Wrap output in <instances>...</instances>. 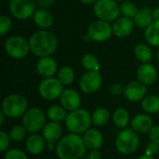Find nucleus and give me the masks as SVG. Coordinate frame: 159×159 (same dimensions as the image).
<instances>
[{"instance_id":"nucleus-1","label":"nucleus","mask_w":159,"mask_h":159,"mask_svg":"<svg viewBox=\"0 0 159 159\" xmlns=\"http://www.w3.org/2000/svg\"><path fill=\"white\" fill-rule=\"evenodd\" d=\"M28 41L30 52L38 58L52 56L58 48V38L49 30L35 31Z\"/></svg>"},{"instance_id":"nucleus-2","label":"nucleus","mask_w":159,"mask_h":159,"mask_svg":"<svg viewBox=\"0 0 159 159\" xmlns=\"http://www.w3.org/2000/svg\"><path fill=\"white\" fill-rule=\"evenodd\" d=\"M55 151L60 159H79L85 155L87 147L83 137L70 133L59 141Z\"/></svg>"},{"instance_id":"nucleus-3","label":"nucleus","mask_w":159,"mask_h":159,"mask_svg":"<svg viewBox=\"0 0 159 159\" xmlns=\"http://www.w3.org/2000/svg\"><path fill=\"white\" fill-rule=\"evenodd\" d=\"M1 110L7 117L18 118L28 110V101L22 94H8L2 101Z\"/></svg>"},{"instance_id":"nucleus-4","label":"nucleus","mask_w":159,"mask_h":159,"mask_svg":"<svg viewBox=\"0 0 159 159\" xmlns=\"http://www.w3.org/2000/svg\"><path fill=\"white\" fill-rule=\"evenodd\" d=\"M65 126L71 133L84 134L90 129L92 123L91 115L86 109L79 108L73 112H70L65 119Z\"/></svg>"},{"instance_id":"nucleus-5","label":"nucleus","mask_w":159,"mask_h":159,"mask_svg":"<svg viewBox=\"0 0 159 159\" xmlns=\"http://www.w3.org/2000/svg\"><path fill=\"white\" fill-rule=\"evenodd\" d=\"M139 145V133L132 129H123L116 139V148L122 155L128 156L133 154L138 149Z\"/></svg>"},{"instance_id":"nucleus-6","label":"nucleus","mask_w":159,"mask_h":159,"mask_svg":"<svg viewBox=\"0 0 159 159\" xmlns=\"http://www.w3.org/2000/svg\"><path fill=\"white\" fill-rule=\"evenodd\" d=\"M4 49L10 58L14 60H22L30 52L29 41L21 35H11L6 39Z\"/></svg>"},{"instance_id":"nucleus-7","label":"nucleus","mask_w":159,"mask_h":159,"mask_svg":"<svg viewBox=\"0 0 159 159\" xmlns=\"http://www.w3.org/2000/svg\"><path fill=\"white\" fill-rule=\"evenodd\" d=\"M119 7L115 0H97L93 5V12L98 20L113 22L120 15Z\"/></svg>"},{"instance_id":"nucleus-8","label":"nucleus","mask_w":159,"mask_h":159,"mask_svg":"<svg viewBox=\"0 0 159 159\" xmlns=\"http://www.w3.org/2000/svg\"><path fill=\"white\" fill-rule=\"evenodd\" d=\"M46 125V116L39 107L29 108L22 116V126L29 134L37 133Z\"/></svg>"},{"instance_id":"nucleus-9","label":"nucleus","mask_w":159,"mask_h":159,"mask_svg":"<svg viewBox=\"0 0 159 159\" xmlns=\"http://www.w3.org/2000/svg\"><path fill=\"white\" fill-rule=\"evenodd\" d=\"M37 90L42 99L46 101H55L61 96L64 90V86L57 77L53 76L43 78L38 85Z\"/></svg>"},{"instance_id":"nucleus-10","label":"nucleus","mask_w":159,"mask_h":159,"mask_svg":"<svg viewBox=\"0 0 159 159\" xmlns=\"http://www.w3.org/2000/svg\"><path fill=\"white\" fill-rule=\"evenodd\" d=\"M113 34L112 24L108 21L97 19L89 25L87 37L91 41L102 43L109 40Z\"/></svg>"},{"instance_id":"nucleus-11","label":"nucleus","mask_w":159,"mask_h":159,"mask_svg":"<svg viewBox=\"0 0 159 159\" xmlns=\"http://www.w3.org/2000/svg\"><path fill=\"white\" fill-rule=\"evenodd\" d=\"M36 7L34 0H9L8 3L11 16L18 20H25L32 18Z\"/></svg>"},{"instance_id":"nucleus-12","label":"nucleus","mask_w":159,"mask_h":159,"mask_svg":"<svg viewBox=\"0 0 159 159\" xmlns=\"http://www.w3.org/2000/svg\"><path fill=\"white\" fill-rule=\"evenodd\" d=\"M102 85V76L99 71H89L83 74L79 79V88L86 94L97 92Z\"/></svg>"},{"instance_id":"nucleus-13","label":"nucleus","mask_w":159,"mask_h":159,"mask_svg":"<svg viewBox=\"0 0 159 159\" xmlns=\"http://www.w3.org/2000/svg\"><path fill=\"white\" fill-rule=\"evenodd\" d=\"M147 94V86L139 80L131 81L125 86L124 97L130 102H142Z\"/></svg>"},{"instance_id":"nucleus-14","label":"nucleus","mask_w":159,"mask_h":159,"mask_svg":"<svg viewBox=\"0 0 159 159\" xmlns=\"http://www.w3.org/2000/svg\"><path fill=\"white\" fill-rule=\"evenodd\" d=\"M138 80L146 86L154 85L158 77V72L157 67L151 62L141 63L137 68Z\"/></svg>"},{"instance_id":"nucleus-15","label":"nucleus","mask_w":159,"mask_h":159,"mask_svg":"<svg viewBox=\"0 0 159 159\" xmlns=\"http://www.w3.org/2000/svg\"><path fill=\"white\" fill-rule=\"evenodd\" d=\"M61 105L68 112H73L77 110L81 106L82 99L80 94L73 89H66L63 90L61 96L60 97Z\"/></svg>"},{"instance_id":"nucleus-16","label":"nucleus","mask_w":159,"mask_h":159,"mask_svg":"<svg viewBox=\"0 0 159 159\" xmlns=\"http://www.w3.org/2000/svg\"><path fill=\"white\" fill-rule=\"evenodd\" d=\"M37 74L43 78L53 77L58 73L57 61L52 58V56L39 58L35 65Z\"/></svg>"},{"instance_id":"nucleus-17","label":"nucleus","mask_w":159,"mask_h":159,"mask_svg":"<svg viewBox=\"0 0 159 159\" xmlns=\"http://www.w3.org/2000/svg\"><path fill=\"white\" fill-rule=\"evenodd\" d=\"M134 21L132 19L119 16L115 21H113V33L114 35L118 38H125L131 34L134 30Z\"/></svg>"},{"instance_id":"nucleus-18","label":"nucleus","mask_w":159,"mask_h":159,"mask_svg":"<svg viewBox=\"0 0 159 159\" xmlns=\"http://www.w3.org/2000/svg\"><path fill=\"white\" fill-rule=\"evenodd\" d=\"M32 19L34 25L42 30H48L54 22V17L48 8H37Z\"/></svg>"},{"instance_id":"nucleus-19","label":"nucleus","mask_w":159,"mask_h":159,"mask_svg":"<svg viewBox=\"0 0 159 159\" xmlns=\"http://www.w3.org/2000/svg\"><path fill=\"white\" fill-rule=\"evenodd\" d=\"M83 141L87 149L89 151L99 150L103 145V135L96 129H89L83 134Z\"/></svg>"},{"instance_id":"nucleus-20","label":"nucleus","mask_w":159,"mask_h":159,"mask_svg":"<svg viewBox=\"0 0 159 159\" xmlns=\"http://www.w3.org/2000/svg\"><path fill=\"white\" fill-rule=\"evenodd\" d=\"M62 128L60 123L50 121L46 123L42 129V136L44 137L47 143H58L61 139Z\"/></svg>"},{"instance_id":"nucleus-21","label":"nucleus","mask_w":159,"mask_h":159,"mask_svg":"<svg viewBox=\"0 0 159 159\" xmlns=\"http://www.w3.org/2000/svg\"><path fill=\"white\" fill-rule=\"evenodd\" d=\"M47 142L45 141L44 137L39 135L38 133L30 134L25 142V146L27 151L33 155L37 156L44 152L45 148L47 147Z\"/></svg>"},{"instance_id":"nucleus-22","label":"nucleus","mask_w":159,"mask_h":159,"mask_svg":"<svg viewBox=\"0 0 159 159\" xmlns=\"http://www.w3.org/2000/svg\"><path fill=\"white\" fill-rule=\"evenodd\" d=\"M131 129L137 133H147L153 127V119L148 114H139L130 121Z\"/></svg>"},{"instance_id":"nucleus-23","label":"nucleus","mask_w":159,"mask_h":159,"mask_svg":"<svg viewBox=\"0 0 159 159\" xmlns=\"http://www.w3.org/2000/svg\"><path fill=\"white\" fill-rule=\"evenodd\" d=\"M134 21V24L139 27L145 29L152 23H154V19H153V9H151L148 7H142L138 9L137 14L135 17L132 19Z\"/></svg>"},{"instance_id":"nucleus-24","label":"nucleus","mask_w":159,"mask_h":159,"mask_svg":"<svg viewBox=\"0 0 159 159\" xmlns=\"http://www.w3.org/2000/svg\"><path fill=\"white\" fill-rule=\"evenodd\" d=\"M134 56L141 63L151 62L153 60V51L151 46L147 43H139L134 48Z\"/></svg>"},{"instance_id":"nucleus-25","label":"nucleus","mask_w":159,"mask_h":159,"mask_svg":"<svg viewBox=\"0 0 159 159\" xmlns=\"http://www.w3.org/2000/svg\"><path fill=\"white\" fill-rule=\"evenodd\" d=\"M67 112L68 111H66L61 105L54 104L48 108L46 116H48V118L50 121L60 123L61 121H65V119L68 116Z\"/></svg>"},{"instance_id":"nucleus-26","label":"nucleus","mask_w":159,"mask_h":159,"mask_svg":"<svg viewBox=\"0 0 159 159\" xmlns=\"http://www.w3.org/2000/svg\"><path fill=\"white\" fill-rule=\"evenodd\" d=\"M144 38L151 47L159 48V23H152L144 29Z\"/></svg>"},{"instance_id":"nucleus-27","label":"nucleus","mask_w":159,"mask_h":159,"mask_svg":"<svg viewBox=\"0 0 159 159\" xmlns=\"http://www.w3.org/2000/svg\"><path fill=\"white\" fill-rule=\"evenodd\" d=\"M57 78L61 82V84L65 86H70L74 83L75 78V72L73 67L69 65L61 66L57 73Z\"/></svg>"},{"instance_id":"nucleus-28","label":"nucleus","mask_w":159,"mask_h":159,"mask_svg":"<svg viewBox=\"0 0 159 159\" xmlns=\"http://www.w3.org/2000/svg\"><path fill=\"white\" fill-rule=\"evenodd\" d=\"M142 108L147 114H157L159 112V96L155 94L146 95L142 101Z\"/></svg>"},{"instance_id":"nucleus-29","label":"nucleus","mask_w":159,"mask_h":159,"mask_svg":"<svg viewBox=\"0 0 159 159\" xmlns=\"http://www.w3.org/2000/svg\"><path fill=\"white\" fill-rule=\"evenodd\" d=\"M114 124L119 129H126L129 124V113L125 108H117L112 116Z\"/></svg>"},{"instance_id":"nucleus-30","label":"nucleus","mask_w":159,"mask_h":159,"mask_svg":"<svg viewBox=\"0 0 159 159\" xmlns=\"http://www.w3.org/2000/svg\"><path fill=\"white\" fill-rule=\"evenodd\" d=\"M110 112L104 107H99L91 115L92 123L97 127H102L106 125L110 120Z\"/></svg>"},{"instance_id":"nucleus-31","label":"nucleus","mask_w":159,"mask_h":159,"mask_svg":"<svg viewBox=\"0 0 159 159\" xmlns=\"http://www.w3.org/2000/svg\"><path fill=\"white\" fill-rule=\"evenodd\" d=\"M81 65L87 71H99L100 61L97 56L91 53H87L81 58Z\"/></svg>"},{"instance_id":"nucleus-32","label":"nucleus","mask_w":159,"mask_h":159,"mask_svg":"<svg viewBox=\"0 0 159 159\" xmlns=\"http://www.w3.org/2000/svg\"><path fill=\"white\" fill-rule=\"evenodd\" d=\"M119 9H120V15L121 16L126 17V18H129V19H133L138 12L137 6L133 2L127 1V0L121 2Z\"/></svg>"},{"instance_id":"nucleus-33","label":"nucleus","mask_w":159,"mask_h":159,"mask_svg":"<svg viewBox=\"0 0 159 159\" xmlns=\"http://www.w3.org/2000/svg\"><path fill=\"white\" fill-rule=\"evenodd\" d=\"M26 133H28V132L26 131V129H24V127L22 125L21 126L17 125L10 129L8 135L12 142L19 143V142H21L26 137Z\"/></svg>"},{"instance_id":"nucleus-34","label":"nucleus","mask_w":159,"mask_h":159,"mask_svg":"<svg viewBox=\"0 0 159 159\" xmlns=\"http://www.w3.org/2000/svg\"><path fill=\"white\" fill-rule=\"evenodd\" d=\"M12 28V20L7 15H1L0 16V35L5 36L7 34Z\"/></svg>"},{"instance_id":"nucleus-35","label":"nucleus","mask_w":159,"mask_h":159,"mask_svg":"<svg viewBox=\"0 0 159 159\" xmlns=\"http://www.w3.org/2000/svg\"><path fill=\"white\" fill-rule=\"evenodd\" d=\"M4 159H28V157L22 150L14 148L7 150L5 153Z\"/></svg>"},{"instance_id":"nucleus-36","label":"nucleus","mask_w":159,"mask_h":159,"mask_svg":"<svg viewBox=\"0 0 159 159\" xmlns=\"http://www.w3.org/2000/svg\"><path fill=\"white\" fill-rule=\"evenodd\" d=\"M10 138L8 133H7L5 130H0V152L6 153L9 147L10 144Z\"/></svg>"},{"instance_id":"nucleus-37","label":"nucleus","mask_w":159,"mask_h":159,"mask_svg":"<svg viewBox=\"0 0 159 159\" xmlns=\"http://www.w3.org/2000/svg\"><path fill=\"white\" fill-rule=\"evenodd\" d=\"M109 91L113 96H121L124 95L125 87L120 83H113L109 88Z\"/></svg>"},{"instance_id":"nucleus-38","label":"nucleus","mask_w":159,"mask_h":159,"mask_svg":"<svg viewBox=\"0 0 159 159\" xmlns=\"http://www.w3.org/2000/svg\"><path fill=\"white\" fill-rule=\"evenodd\" d=\"M148 137L151 142H154L159 144V126H153L148 132Z\"/></svg>"},{"instance_id":"nucleus-39","label":"nucleus","mask_w":159,"mask_h":159,"mask_svg":"<svg viewBox=\"0 0 159 159\" xmlns=\"http://www.w3.org/2000/svg\"><path fill=\"white\" fill-rule=\"evenodd\" d=\"M145 153L149 156H155L156 154L159 153V144L154 143V142H150L147 143L146 148H145Z\"/></svg>"},{"instance_id":"nucleus-40","label":"nucleus","mask_w":159,"mask_h":159,"mask_svg":"<svg viewBox=\"0 0 159 159\" xmlns=\"http://www.w3.org/2000/svg\"><path fill=\"white\" fill-rule=\"evenodd\" d=\"M39 8H48L52 7L56 0H34Z\"/></svg>"},{"instance_id":"nucleus-41","label":"nucleus","mask_w":159,"mask_h":159,"mask_svg":"<svg viewBox=\"0 0 159 159\" xmlns=\"http://www.w3.org/2000/svg\"><path fill=\"white\" fill-rule=\"evenodd\" d=\"M89 159H102V155L99 150H92L89 152Z\"/></svg>"},{"instance_id":"nucleus-42","label":"nucleus","mask_w":159,"mask_h":159,"mask_svg":"<svg viewBox=\"0 0 159 159\" xmlns=\"http://www.w3.org/2000/svg\"><path fill=\"white\" fill-rule=\"evenodd\" d=\"M153 19L154 22L159 23V7L153 9Z\"/></svg>"},{"instance_id":"nucleus-43","label":"nucleus","mask_w":159,"mask_h":159,"mask_svg":"<svg viewBox=\"0 0 159 159\" xmlns=\"http://www.w3.org/2000/svg\"><path fill=\"white\" fill-rule=\"evenodd\" d=\"M78 1L84 5H94L97 0H78Z\"/></svg>"},{"instance_id":"nucleus-44","label":"nucleus","mask_w":159,"mask_h":159,"mask_svg":"<svg viewBox=\"0 0 159 159\" xmlns=\"http://www.w3.org/2000/svg\"><path fill=\"white\" fill-rule=\"evenodd\" d=\"M57 144L56 143H47V149L48 151H52V150H56Z\"/></svg>"},{"instance_id":"nucleus-45","label":"nucleus","mask_w":159,"mask_h":159,"mask_svg":"<svg viewBox=\"0 0 159 159\" xmlns=\"http://www.w3.org/2000/svg\"><path fill=\"white\" fill-rule=\"evenodd\" d=\"M137 159H155V157L153 156H149V155L145 154V155H143V156L139 157Z\"/></svg>"},{"instance_id":"nucleus-46","label":"nucleus","mask_w":159,"mask_h":159,"mask_svg":"<svg viewBox=\"0 0 159 159\" xmlns=\"http://www.w3.org/2000/svg\"><path fill=\"white\" fill-rule=\"evenodd\" d=\"M5 114L2 112V110H0V126H2L4 124V119H5Z\"/></svg>"},{"instance_id":"nucleus-47","label":"nucleus","mask_w":159,"mask_h":159,"mask_svg":"<svg viewBox=\"0 0 159 159\" xmlns=\"http://www.w3.org/2000/svg\"><path fill=\"white\" fill-rule=\"evenodd\" d=\"M157 61H158L159 63V49L158 51H157Z\"/></svg>"},{"instance_id":"nucleus-48","label":"nucleus","mask_w":159,"mask_h":159,"mask_svg":"<svg viewBox=\"0 0 159 159\" xmlns=\"http://www.w3.org/2000/svg\"><path fill=\"white\" fill-rule=\"evenodd\" d=\"M115 1H116V2H123V1H126V0H115Z\"/></svg>"},{"instance_id":"nucleus-49","label":"nucleus","mask_w":159,"mask_h":159,"mask_svg":"<svg viewBox=\"0 0 159 159\" xmlns=\"http://www.w3.org/2000/svg\"><path fill=\"white\" fill-rule=\"evenodd\" d=\"M158 96H159V90H158Z\"/></svg>"}]
</instances>
